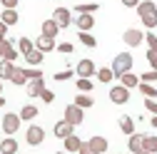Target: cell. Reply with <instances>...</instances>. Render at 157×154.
<instances>
[{
  "label": "cell",
  "instance_id": "6da1fadb",
  "mask_svg": "<svg viewBox=\"0 0 157 154\" xmlns=\"http://www.w3.org/2000/svg\"><path fill=\"white\" fill-rule=\"evenodd\" d=\"M135 10H137V15H140V20L145 23V28H150V30L157 28V5L152 3V0H142Z\"/></svg>",
  "mask_w": 157,
  "mask_h": 154
},
{
  "label": "cell",
  "instance_id": "7a4b0ae2",
  "mask_svg": "<svg viewBox=\"0 0 157 154\" xmlns=\"http://www.w3.org/2000/svg\"><path fill=\"white\" fill-rule=\"evenodd\" d=\"M112 72H115V77H122L125 72H132V55L130 52H120L112 60Z\"/></svg>",
  "mask_w": 157,
  "mask_h": 154
},
{
  "label": "cell",
  "instance_id": "3957f363",
  "mask_svg": "<svg viewBox=\"0 0 157 154\" xmlns=\"http://www.w3.org/2000/svg\"><path fill=\"white\" fill-rule=\"evenodd\" d=\"M20 122H23V119H20V114L8 112L5 117H3V124H0V127H3V132H5V137H13V134L20 129Z\"/></svg>",
  "mask_w": 157,
  "mask_h": 154
},
{
  "label": "cell",
  "instance_id": "277c9868",
  "mask_svg": "<svg viewBox=\"0 0 157 154\" xmlns=\"http://www.w3.org/2000/svg\"><path fill=\"white\" fill-rule=\"evenodd\" d=\"M43 139H45V129L37 127V124H30L28 132H25V142L30 147H37V144H43Z\"/></svg>",
  "mask_w": 157,
  "mask_h": 154
},
{
  "label": "cell",
  "instance_id": "5b68a950",
  "mask_svg": "<svg viewBox=\"0 0 157 154\" xmlns=\"http://www.w3.org/2000/svg\"><path fill=\"white\" fill-rule=\"evenodd\" d=\"M127 100H130V90H127V87L115 85V87L110 90V102H112V105H127Z\"/></svg>",
  "mask_w": 157,
  "mask_h": 154
},
{
  "label": "cell",
  "instance_id": "8992f818",
  "mask_svg": "<svg viewBox=\"0 0 157 154\" xmlns=\"http://www.w3.org/2000/svg\"><path fill=\"white\" fill-rule=\"evenodd\" d=\"M122 40H125V45L137 47V45H142L145 32H142V30H137V28H127V30H125V35H122Z\"/></svg>",
  "mask_w": 157,
  "mask_h": 154
},
{
  "label": "cell",
  "instance_id": "52a82bcc",
  "mask_svg": "<svg viewBox=\"0 0 157 154\" xmlns=\"http://www.w3.org/2000/svg\"><path fill=\"white\" fill-rule=\"evenodd\" d=\"M82 107H77V105H67L65 107V122H70L72 127H77V124H82Z\"/></svg>",
  "mask_w": 157,
  "mask_h": 154
},
{
  "label": "cell",
  "instance_id": "ba28073f",
  "mask_svg": "<svg viewBox=\"0 0 157 154\" xmlns=\"http://www.w3.org/2000/svg\"><path fill=\"white\" fill-rule=\"evenodd\" d=\"M75 72H77V77H87V80H90L92 75H97V67H95V62L90 60V57H85V60H80V62H77Z\"/></svg>",
  "mask_w": 157,
  "mask_h": 154
},
{
  "label": "cell",
  "instance_id": "9c48e42d",
  "mask_svg": "<svg viewBox=\"0 0 157 154\" xmlns=\"http://www.w3.org/2000/svg\"><path fill=\"white\" fill-rule=\"evenodd\" d=\"M52 20L60 25V30H65V28H70V23H72V15H70L67 8H55V10H52Z\"/></svg>",
  "mask_w": 157,
  "mask_h": 154
},
{
  "label": "cell",
  "instance_id": "30bf717a",
  "mask_svg": "<svg viewBox=\"0 0 157 154\" xmlns=\"http://www.w3.org/2000/svg\"><path fill=\"white\" fill-rule=\"evenodd\" d=\"M127 147H130V152H132V154H140V152H145V134H130Z\"/></svg>",
  "mask_w": 157,
  "mask_h": 154
},
{
  "label": "cell",
  "instance_id": "8fae6325",
  "mask_svg": "<svg viewBox=\"0 0 157 154\" xmlns=\"http://www.w3.org/2000/svg\"><path fill=\"white\" fill-rule=\"evenodd\" d=\"M72 124L70 122H65V119H60V122H55V127H52V132H55V137L57 139H65V137H70V134H72Z\"/></svg>",
  "mask_w": 157,
  "mask_h": 154
},
{
  "label": "cell",
  "instance_id": "7c38bea8",
  "mask_svg": "<svg viewBox=\"0 0 157 154\" xmlns=\"http://www.w3.org/2000/svg\"><path fill=\"white\" fill-rule=\"evenodd\" d=\"M75 25H77L80 32H90V30L95 28V17H92V15H77V17H75Z\"/></svg>",
  "mask_w": 157,
  "mask_h": 154
},
{
  "label": "cell",
  "instance_id": "4fadbf2b",
  "mask_svg": "<svg viewBox=\"0 0 157 154\" xmlns=\"http://www.w3.org/2000/svg\"><path fill=\"white\" fill-rule=\"evenodd\" d=\"M57 45H55V37H45V35H40L35 40V50H40V52H52Z\"/></svg>",
  "mask_w": 157,
  "mask_h": 154
},
{
  "label": "cell",
  "instance_id": "5bb4252c",
  "mask_svg": "<svg viewBox=\"0 0 157 154\" xmlns=\"http://www.w3.org/2000/svg\"><path fill=\"white\" fill-rule=\"evenodd\" d=\"M43 90H45V77H37V80L28 82V94H30V97H40Z\"/></svg>",
  "mask_w": 157,
  "mask_h": 154
},
{
  "label": "cell",
  "instance_id": "9a60e30c",
  "mask_svg": "<svg viewBox=\"0 0 157 154\" xmlns=\"http://www.w3.org/2000/svg\"><path fill=\"white\" fill-rule=\"evenodd\" d=\"M40 30H43V35H45V37H55L57 32H60V25H57L52 17H48V20L43 23V28H40Z\"/></svg>",
  "mask_w": 157,
  "mask_h": 154
},
{
  "label": "cell",
  "instance_id": "2e32d148",
  "mask_svg": "<svg viewBox=\"0 0 157 154\" xmlns=\"http://www.w3.org/2000/svg\"><path fill=\"white\" fill-rule=\"evenodd\" d=\"M15 72V62L10 60H0V80H10Z\"/></svg>",
  "mask_w": 157,
  "mask_h": 154
},
{
  "label": "cell",
  "instance_id": "e0dca14e",
  "mask_svg": "<svg viewBox=\"0 0 157 154\" xmlns=\"http://www.w3.org/2000/svg\"><path fill=\"white\" fill-rule=\"evenodd\" d=\"M43 60H45V52H40V50H33L30 55H25V62H28L30 67H40Z\"/></svg>",
  "mask_w": 157,
  "mask_h": 154
},
{
  "label": "cell",
  "instance_id": "ac0fdd59",
  "mask_svg": "<svg viewBox=\"0 0 157 154\" xmlns=\"http://www.w3.org/2000/svg\"><path fill=\"white\" fill-rule=\"evenodd\" d=\"M87 142H90V147H92L97 154H105V152H107V139H105V137H90Z\"/></svg>",
  "mask_w": 157,
  "mask_h": 154
},
{
  "label": "cell",
  "instance_id": "d6986e66",
  "mask_svg": "<svg viewBox=\"0 0 157 154\" xmlns=\"http://www.w3.org/2000/svg\"><path fill=\"white\" fill-rule=\"evenodd\" d=\"M15 152H17V142L13 137H5L0 142V154H15Z\"/></svg>",
  "mask_w": 157,
  "mask_h": 154
},
{
  "label": "cell",
  "instance_id": "ffe728a7",
  "mask_svg": "<svg viewBox=\"0 0 157 154\" xmlns=\"http://www.w3.org/2000/svg\"><path fill=\"white\" fill-rule=\"evenodd\" d=\"M120 85H122V87H127V90H132V87L140 85V77L132 75V72H125V75L120 77Z\"/></svg>",
  "mask_w": 157,
  "mask_h": 154
},
{
  "label": "cell",
  "instance_id": "44dd1931",
  "mask_svg": "<svg viewBox=\"0 0 157 154\" xmlns=\"http://www.w3.org/2000/svg\"><path fill=\"white\" fill-rule=\"evenodd\" d=\"M97 3H80V5H75V13L77 15H92V13H97Z\"/></svg>",
  "mask_w": 157,
  "mask_h": 154
},
{
  "label": "cell",
  "instance_id": "7402d4cb",
  "mask_svg": "<svg viewBox=\"0 0 157 154\" xmlns=\"http://www.w3.org/2000/svg\"><path fill=\"white\" fill-rule=\"evenodd\" d=\"M0 20H3L8 28H13V25H17V20H20V15H17L15 10H3V15H0Z\"/></svg>",
  "mask_w": 157,
  "mask_h": 154
},
{
  "label": "cell",
  "instance_id": "603a6c76",
  "mask_svg": "<svg viewBox=\"0 0 157 154\" xmlns=\"http://www.w3.org/2000/svg\"><path fill=\"white\" fill-rule=\"evenodd\" d=\"M72 105H77V107H82V109H87V107H92V105H95V100L90 97L87 92H80V94H77V97H75V102H72Z\"/></svg>",
  "mask_w": 157,
  "mask_h": 154
},
{
  "label": "cell",
  "instance_id": "cb8c5ba5",
  "mask_svg": "<svg viewBox=\"0 0 157 154\" xmlns=\"http://www.w3.org/2000/svg\"><path fill=\"white\" fill-rule=\"evenodd\" d=\"M10 82L17 85V87H20V85H28V75H25V70H23V67H15V72H13V77H10Z\"/></svg>",
  "mask_w": 157,
  "mask_h": 154
},
{
  "label": "cell",
  "instance_id": "d4e9b609",
  "mask_svg": "<svg viewBox=\"0 0 157 154\" xmlns=\"http://www.w3.org/2000/svg\"><path fill=\"white\" fill-rule=\"evenodd\" d=\"M63 142H65V152H77V149H80V144H82V139H80V137H75V134L65 137Z\"/></svg>",
  "mask_w": 157,
  "mask_h": 154
},
{
  "label": "cell",
  "instance_id": "484cf974",
  "mask_svg": "<svg viewBox=\"0 0 157 154\" xmlns=\"http://www.w3.org/2000/svg\"><path fill=\"white\" fill-rule=\"evenodd\" d=\"M95 77H97V80H100L102 85H107L110 80H115V72H112V67H100Z\"/></svg>",
  "mask_w": 157,
  "mask_h": 154
},
{
  "label": "cell",
  "instance_id": "4316f807",
  "mask_svg": "<svg viewBox=\"0 0 157 154\" xmlns=\"http://www.w3.org/2000/svg\"><path fill=\"white\" fill-rule=\"evenodd\" d=\"M17 50H20L23 57H25V55H30V52L35 50V45L30 42V37H17Z\"/></svg>",
  "mask_w": 157,
  "mask_h": 154
},
{
  "label": "cell",
  "instance_id": "83f0119b",
  "mask_svg": "<svg viewBox=\"0 0 157 154\" xmlns=\"http://www.w3.org/2000/svg\"><path fill=\"white\" fill-rule=\"evenodd\" d=\"M137 90H140L142 92V97H157V87L155 85H150V82H140V85H137Z\"/></svg>",
  "mask_w": 157,
  "mask_h": 154
},
{
  "label": "cell",
  "instance_id": "f1b7e54d",
  "mask_svg": "<svg viewBox=\"0 0 157 154\" xmlns=\"http://www.w3.org/2000/svg\"><path fill=\"white\" fill-rule=\"evenodd\" d=\"M37 117V107L35 105H23V109H20V119H35Z\"/></svg>",
  "mask_w": 157,
  "mask_h": 154
},
{
  "label": "cell",
  "instance_id": "f546056e",
  "mask_svg": "<svg viewBox=\"0 0 157 154\" xmlns=\"http://www.w3.org/2000/svg\"><path fill=\"white\" fill-rule=\"evenodd\" d=\"M120 129L127 134V137H130V134H135V122H132V117H127V114H125V117H120Z\"/></svg>",
  "mask_w": 157,
  "mask_h": 154
},
{
  "label": "cell",
  "instance_id": "4dcf8cb0",
  "mask_svg": "<svg viewBox=\"0 0 157 154\" xmlns=\"http://www.w3.org/2000/svg\"><path fill=\"white\" fill-rule=\"evenodd\" d=\"M145 152L157 154V137H150V134H145Z\"/></svg>",
  "mask_w": 157,
  "mask_h": 154
},
{
  "label": "cell",
  "instance_id": "1f68e13d",
  "mask_svg": "<svg viewBox=\"0 0 157 154\" xmlns=\"http://www.w3.org/2000/svg\"><path fill=\"white\" fill-rule=\"evenodd\" d=\"M77 90L80 92H92V80H87V77H77Z\"/></svg>",
  "mask_w": 157,
  "mask_h": 154
},
{
  "label": "cell",
  "instance_id": "d6a6232c",
  "mask_svg": "<svg viewBox=\"0 0 157 154\" xmlns=\"http://www.w3.org/2000/svg\"><path fill=\"white\" fill-rule=\"evenodd\" d=\"M77 37H80V42H82L85 47H95V45H97V40H95V37H92L90 32H80Z\"/></svg>",
  "mask_w": 157,
  "mask_h": 154
},
{
  "label": "cell",
  "instance_id": "836d02e7",
  "mask_svg": "<svg viewBox=\"0 0 157 154\" xmlns=\"http://www.w3.org/2000/svg\"><path fill=\"white\" fill-rule=\"evenodd\" d=\"M13 50V45H10V40H8V37H0V57H3V60H5V55Z\"/></svg>",
  "mask_w": 157,
  "mask_h": 154
},
{
  "label": "cell",
  "instance_id": "e575fe53",
  "mask_svg": "<svg viewBox=\"0 0 157 154\" xmlns=\"http://www.w3.org/2000/svg\"><path fill=\"white\" fill-rule=\"evenodd\" d=\"M140 82H157V70H147L145 75H140Z\"/></svg>",
  "mask_w": 157,
  "mask_h": 154
},
{
  "label": "cell",
  "instance_id": "d590c367",
  "mask_svg": "<svg viewBox=\"0 0 157 154\" xmlns=\"http://www.w3.org/2000/svg\"><path fill=\"white\" fill-rule=\"evenodd\" d=\"M40 100H43V102H45V105H52V102H55V92H52V90H48V87H45V90H43V92H40Z\"/></svg>",
  "mask_w": 157,
  "mask_h": 154
},
{
  "label": "cell",
  "instance_id": "8d00e7d4",
  "mask_svg": "<svg viewBox=\"0 0 157 154\" xmlns=\"http://www.w3.org/2000/svg\"><path fill=\"white\" fill-rule=\"evenodd\" d=\"M72 75H75L72 70H63V72H55V75H52V80H57V82H65V80H70Z\"/></svg>",
  "mask_w": 157,
  "mask_h": 154
},
{
  "label": "cell",
  "instance_id": "74e56055",
  "mask_svg": "<svg viewBox=\"0 0 157 154\" xmlns=\"http://www.w3.org/2000/svg\"><path fill=\"white\" fill-rule=\"evenodd\" d=\"M25 75H28V82H30V80H37V77H43V72L37 70V67H28Z\"/></svg>",
  "mask_w": 157,
  "mask_h": 154
},
{
  "label": "cell",
  "instance_id": "f35d334b",
  "mask_svg": "<svg viewBox=\"0 0 157 154\" xmlns=\"http://www.w3.org/2000/svg\"><path fill=\"white\" fill-rule=\"evenodd\" d=\"M145 42H147L150 50H155V47H157V35H155V32H147V35H145Z\"/></svg>",
  "mask_w": 157,
  "mask_h": 154
},
{
  "label": "cell",
  "instance_id": "ab89813d",
  "mask_svg": "<svg viewBox=\"0 0 157 154\" xmlns=\"http://www.w3.org/2000/svg\"><path fill=\"white\" fill-rule=\"evenodd\" d=\"M147 60H150L152 70H157V47H155V50H147Z\"/></svg>",
  "mask_w": 157,
  "mask_h": 154
},
{
  "label": "cell",
  "instance_id": "60d3db41",
  "mask_svg": "<svg viewBox=\"0 0 157 154\" xmlns=\"http://www.w3.org/2000/svg\"><path fill=\"white\" fill-rule=\"evenodd\" d=\"M77 154H97V152L90 147V142H82V144H80V149H77Z\"/></svg>",
  "mask_w": 157,
  "mask_h": 154
},
{
  "label": "cell",
  "instance_id": "b9f144b4",
  "mask_svg": "<svg viewBox=\"0 0 157 154\" xmlns=\"http://www.w3.org/2000/svg\"><path fill=\"white\" fill-rule=\"evenodd\" d=\"M145 109H147V112H152V114H157V102H155V100H150V97H145Z\"/></svg>",
  "mask_w": 157,
  "mask_h": 154
},
{
  "label": "cell",
  "instance_id": "7bdbcfd3",
  "mask_svg": "<svg viewBox=\"0 0 157 154\" xmlns=\"http://www.w3.org/2000/svg\"><path fill=\"white\" fill-rule=\"evenodd\" d=\"M55 50H57V52H63V55H70V52H72V45H70V42H60Z\"/></svg>",
  "mask_w": 157,
  "mask_h": 154
},
{
  "label": "cell",
  "instance_id": "ee69618b",
  "mask_svg": "<svg viewBox=\"0 0 157 154\" xmlns=\"http://www.w3.org/2000/svg\"><path fill=\"white\" fill-rule=\"evenodd\" d=\"M0 5H3L5 10H15L17 8V0H0Z\"/></svg>",
  "mask_w": 157,
  "mask_h": 154
},
{
  "label": "cell",
  "instance_id": "f6af8a7d",
  "mask_svg": "<svg viewBox=\"0 0 157 154\" xmlns=\"http://www.w3.org/2000/svg\"><path fill=\"white\" fill-rule=\"evenodd\" d=\"M140 3H142V0H122V5H125V8H137Z\"/></svg>",
  "mask_w": 157,
  "mask_h": 154
},
{
  "label": "cell",
  "instance_id": "bcb514c9",
  "mask_svg": "<svg viewBox=\"0 0 157 154\" xmlns=\"http://www.w3.org/2000/svg\"><path fill=\"white\" fill-rule=\"evenodd\" d=\"M5 60H10V62H15V60H17V50H15V47H13V50L5 55Z\"/></svg>",
  "mask_w": 157,
  "mask_h": 154
},
{
  "label": "cell",
  "instance_id": "7dc6e473",
  "mask_svg": "<svg viewBox=\"0 0 157 154\" xmlns=\"http://www.w3.org/2000/svg\"><path fill=\"white\" fill-rule=\"evenodd\" d=\"M5 35H8V25L0 20V37H5Z\"/></svg>",
  "mask_w": 157,
  "mask_h": 154
},
{
  "label": "cell",
  "instance_id": "c3c4849f",
  "mask_svg": "<svg viewBox=\"0 0 157 154\" xmlns=\"http://www.w3.org/2000/svg\"><path fill=\"white\" fill-rule=\"evenodd\" d=\"M150 124H152V127H155V129H157V114H155V117H152V119H150Z\"/></svg>",
  "mask_w": 157,
  "mask_h": 154
},
{
  "label": "cell",
  "instance_id": "681fc988",
  "mask_svg": "<svg viewBox=\"0 0 157 154\" xmlns=\"http://www.w3.org/2000/svg\"><path fill=\"white\" fill-rule=\"evenodd\" d=\"M0 107H5V97H3V94H0Z\"/></svg>",
  "mask_w": 157,
  "mask_h": 154
},
{
  "label": "cell",
  "instance_id": "f907efd6",
  "mask_svg": "<svg viewBox=\"0 0 157 154\" xmlns=\"http://www.w3.org/2000/svg\"><path fill=\"white\" fill-rule=\"evenodd\" d=\"M0 94H3V80H0Z\"/></svg>",
  "mask_w": 157,
  "mask_h": 154
},
{
  "label": "cell",
  "instance_id": "816d5d0a",
  "mask_svg": "<svg viewBox=\"0 0 157 154\" xmlns=\"http://www.w3.org/2000/svg\"><path fill=\"white\" fill-rule=\"evenodd\" d=\"M57 154H70V152H57Z\"/></svg>",
  "mask_w": 157,
  "mask_h": 154
},
{
  "label": "cell",
  "instance_id": "f5cc1de1",
  "mask_svg": "<svg viewBox=\"0 0 157 154\" xmlns=\"http://www.w3.org/2000/svg\"><path fill=\"white\" fill-rule=\"evenodd\" d=\"M140 154H150V152H140Z\"/></svg>",
  "mask_w": 157,
  "mask_h": 154
},
{
  "label": "cell",
  "instance_id": "db71d44e",
  "mask_svg": "<svg viewBox=\"0 0 157 154\" xmlns=\"http://www.w3.org/2000/svg\"><path fill=\"white\" fill-rule=\"evenodd\" d=\"M0 15H3V10H0Z\"/></svg>",
  "mask_w": 157,
  "mask_h": 154
}]
</instances>
